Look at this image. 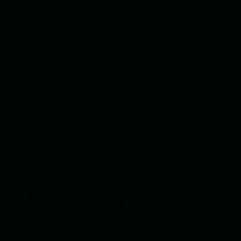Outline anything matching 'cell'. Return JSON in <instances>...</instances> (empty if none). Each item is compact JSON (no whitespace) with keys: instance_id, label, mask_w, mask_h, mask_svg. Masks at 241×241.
Wrapping results in <instances>:
<instances>
[{"instance_id":"cell-1","label":"cell","mask_w":241,"mask_h":241,"mask_svg":"<svg viewBox=\"0 0 241 241\" xmlns=\"http://www.w3.org/2000/svg\"><path fill=\"white\" fill-rule=\"evenodd\" d=\"M135 154H137V148H135L134 145H127V147H124V150H123V155H124L125 161H127V159L134 161Z\"/></svg>"},{"instance_id":"cell-2","label":"cell","mask_w":241,"mask_h":241,"mask_svg":"<svg viewBox=\"0 0 241 241\" xmlns=\"http://www.w3.org/2000/svg\"><path fill=\"white\" fill-rule=\"evenodd\" d=\"M103 16H104V13L99 9L89 10V17H90V20H93V21H102V20H103Z\"/></svg>"},{"instance_id":"cell-3","label":"cell","mask_w":241,"mask_h":241,"mask_svg":"<svg viewBox=\"0 0 241 241\" xmlns=\"http://www.w3.org/2000/svg\"><path fill=\"white\" fill-rule=\"evenodd\" d=\"M68 96H69V90L68 89H56V90L54 92V97L56 99V100H65V99H68Z\"/></svg>"},{"instance_id":"cell-4","label":"cell","mask_w":241,"mask_h":241,"mask_svg":"<svg viewBox=\"0 0 241 241\" xmlns=\"http://www.w3.org/2000/svg\"><path fill=\"white\" fill-rule=\"evenodd\" d=\"M211 172H213V178L216 180H221L227 176V169L224 168H214Z\"/></svg>"},{"instance_id":"cell-5","label":"cell","mask_w":241,"mask_h":241,"mask_svg":"<svg viewBox=\"0 0 241 241\" xmlns=\"http://www.w3.org/2000/svg\"><path fill=\"white\" fill-rule=\"evenodd\" d=\"M11 73H13L11 66H9V65H2L0 66V76L3 78V79H9L11 76Z\"/></svg>"},{"instance_id":"cell-6","label":"cell","mask_w":241,"mask_h":241,"mask_svg":"<svg viewBox=\"0 0 241 241\" xmlns=\"http://www.w3.org/2000/svg\"><path fill=\"white\" fill-rule=\"evenodd\" d=\"M134 106H135V100H133V99H125V100H123V109H124L127 113L134 111Z\"/></svg>"},{"instance_id":"cell-7","label":"cell","mask_w":241,"mask_h":241,"mask_svg":"<svg viewBox=\"0 0 241 241\" xmlns=\"http://www.w3.org/2000/svg\"><path fill=\"white\" fill-rule=\"evenodd\" d=\"M180 107H182V103H180V100H178V99L171 100V102H169V104H168V110L171 111V113H175V111L180 110Z\"/></svg>"},{"instance_id":"cell-8","label":"cell","mask_w":241,"mask_h":241,"mask_svg":"<svg viewBox=\"0 0 241 241\" xmlns=\"http://www.w3.org/2000/svg\"><path fill=\"white\" fill-rule=\"evenodd\" d=\"M180 130H182V124L180 123H178V121H174V123H171L169 124V128H168V131H169V134H178V133H180Z\"/></svg>"},{"instance_id":"cell-9","label":"cell","mask_w":241,"mask_h":241,"mask_svg":"<svg viewBox=\"0 0 241 241\" xmlns=\"http://www.w3.org/2000/svg\"><path fill=\"white\" fill-rule=\"evenodd\" d=\"M110 27L114 33H120V31L124 30V23L120 21V20H116V21H111L110 23Z\"/></svg>"},{"instance_id":"cell-10","label":"cell","mask_w":241,"mask_h":241,"mask_svg":"<svg viewBox=\"0 0 241 241\" xmlns=\"http://www.w3.org/2000/svg\"><path fill=\"white\" fill-rule=\"evenodd\" d=\"M213 221H214V224H223V223H226L227 221V217H226V214L224 213H214V216H213Z\"/></svg>"},{"instance_id":"cell-11","label":"cell","mask_w":241,"mask_h":241,"mask_svg":"<svg viewBox=\"0 0 241 241\" xmlns=\"http://www.w3.org/2000/svg\"><path fill=\"white\" fill-rule=\"evenodd\" d=\"M209 3L213 4V7H211V10H217V9H223L224 6H226V0H209Z\"/></svg>"},{"instance_id":"cell-12","label":"cell","mask_w":241,"mask_h":241,"mask_svg":"<svg viewBox=\"0 0 241 241\" xmlns=\"http://www.w3.org/2000/svg\"><path fill=\"white\" fill-rule=\"evenodd\" d=\"M33 54L35 55V56H41V55H44L45 54V44L33 47Z\"/></svg>"},{"instance_id":"cell-13","label":"cell","mask_w":241,"mask_h":241,"mask_svg":"<svg viewBox=\"0 0 241 241\" xmlns=\"http://www.w3.org/2000/svg\"><path fill=\"white\" fill-rule=\"evenodd\" d=\"M90 138H102V133L99 131L97 125H93L90 130Z\"/></svg>"},{"instance_id":"cell-14","label":"cell","mask_w":241,"mask_h":241,"mask_svg":"<svg viewBox=\"0 0 241 241\" xmlns=\"http://www.w3.org/2000/svg\"><path fill=\"white\" fill-rule=\"evenodd\" d=\"M226 75H227L226 66H219L217 68V76L219 78H226Z\"/></svg>"},{"instance_id":"cell-15","label":"cell","mask_w":241,"mask_h":241,"mask_svg":"<svg viewBox=\"0 0 241 241\" xmlns=\"http://www.w3.org/2000/svg\"><path fill=\"white\" fill-rule=\"evenodd\" d=\"M214 89H200V90H197V93L200 96H203V95H213L214 93Z\"/></svg>"},{"instance_id":"cell-16","label":"cell","mask_w":241,"mask_h":241,"mask_svg":"<svg viewBox=\"0 0 241 241\" xmlns=\"http://www.w3.org/2000/svg\"><path fill=\"white\" fill-rule=\"evenodd\" d=\"M33 241H47V240H45V237H44L41 233H38L37 235H34V237H33Z\"/></svg>"},{"instance_id":"cell-17","label":"cell","mask_w":241,"mask_h":241,"mask_svg":"<svg viewBox=\"0 0 241 241\" xmlns=\"http://www.w3.org/2000/svg\"><path fill=\"white\" fill-rule=\"evenodd\" d=\"M224 109H226V113H230V111H231V102H230L229 99L224 102Z\"/></svg>"},{"instance_id":"cell-18","label":"cell","mask_w":241,"mask_h":241,"mask_svg":"<svg viewBox=\"0 0 241 241\" xmlns=\"http://www.w3.org/2000/svg\"><path fill=\"white\" fill-rule=\"evenodd\" d=\"M158 100H159V102H166V100H169V93H162V95L158 97Z\"/></svg>"},{"instance_id":"cell-19","label":"cell","mask_w":241,"mask_h":241,"mask_svg":"<svg viewBox=\"0 0 241 241\" xmlns=\"http://www.w3.org/2000/svg\"><path fill=\"white\" fill-rule=\"evenodd\" d=\"M202 158L203 159H214V154L213 152H206L202 155Z\"/></svg>"},{"instance_id":"cell-20","label":"cell","mask_w":241,"mask_h":241,"mask_svg":"<svg viewBox=\"0 0 241 241\" xmlns=\"http://www.w3.org/2000/svg\"><path fill=\"white\" fill-rule=\"evenodd\" d=\"M234 211L237 214L241 211V203H240V202H235V203H234Z\"/></svg>"},{"instance_id":"cell-21","label":"cell","mask_w":241,"mask_h":241,"mask_svg":"<svg viewBox=\"0 0 241 241\" xmlns=\"http://www.w3.org/2000/svg\"><path fill=\"white\" fill-rule=\"evenodd\" d=\"M111 13H113L111 10H107V11H104V16H103V20H102V21H106L107 18H109L110 16H111Z\"/></svg>"},{"instance_id":"cell-22","label":"cell","mask_w":241,"mask_h":241,"mask_svg":"<svg viewBox=\"0 0 241 241\" xmlns=\"http://www.w3.org/2000/svg\"><path fill=\"white\" fill-rule=\"evenodd\" d=\"M235 189H237L238 192H241V178H238V179L235 180Z\"/></svg>"},{"instance_id":"cell-23","label":"cell","mask_w":241,"mask_h":241,"mask_svg":"<svg viewBox=\"0 0 241 241\" xmlns=\"http://www.w3.org/2000/svg\"><path fill=\"white\" fill-rule=\"evenodd\" d=\"M157 241H171V238H169V237H166V235H158Z\"/></svg>"},{"instance_id":"cell-24","label":"cell","mask_w":241,"mask_h":241,"mask_svg":"<svg viewBox=\"0 0 241 241\" xmlns=\"http://www.w3.org/2000/svg\"><path fill=\"white\" fill-rule=\"evenodd\" d=\"M116 78L117 79L121 78V69H120V66H116Z\"/></svg>"},{"instance_id":"cell-25","label":"cell","mask_w":241,"mask_h":241,"mask_svg":"<svg viewBox=\"0 0 241 241\" xmlns=\"http://www.w3.org/2000/svg\"><path fill=\"white\" fill-rule=\"evenodd\" d=\"M147 55H148V56H158V54H157V52H154V51H151L150 48L147 49Z\"/></svg>"},{"instance_id":"cell-26","label":"cell","mask_w":241,"mask_h":241,"mask_svg":"<svg viewBox=\"0 0 241 241\" xmlns=\"http://www.w3.org/2000/svg\"><path fill=\"white\" fill-rule=\"evenodd\" d=\"M133 162H134V161H131V159H127V161L124 162V168H125V169H127V168H130V166L133 165Z\"/></svg>"},{"instance_id":"cell-27","label":"cell","mask_w":241,"mask_h":241,"mask_svg":"<svg viewBox=\"0 0 241 241\" xmlns=\"http://www.w3.org/2000/svg\"><path fill=\"white\" fill-rule=\"evenodd\" d=\"M21 197H23V203H27V190L21 192Z\"/></svg>"},{"instance_id":"cell-28","label":"cell","mask_w":241,"mask_h":241,"mask_svg":"<svg viewBox=\"0 0 241 241\" xmlns=\"http://www.w3.org/2000/svg\"><path fill=\"white\" fill-rule=\"evenodd\" d=\"M90 210H104V206H90Z\"/></svg>"},{"instance_id":"cell-29","label":"cell","mask_w":241,"mask_h":241,"mask_svg":"<svg viewBox=\"0 0 241 241\" xmlns=\"http://www.w3.org/2000/svg\"><path fill=\"white\" fill-rule=\"evenodd\" d=\"M134 111L138 113L140 111V100H135V106H134Z\"/></svg>"},{"instance_id":"cell-30","label":"cell","mask_w":241,"mask_h":241,"mask_svg":"<svg viewBox=\"0 0 241 241\" xmlns=\"http://www.w3.org/2000/svg\"><path fill=\"white\" fill-rule=\"evenodd\" d=\"M68 10H79V6H78V4H69V6H68Z\"/></svg>"},{"instance_id":"cell-31","label":"cell","mask_w":241,"mask_h":241,"mask_svg":"<svg viewBox=\"0 0 241 241\" xmlns=\"http://www.w3.org/2000/svg\"><path fill=\"white\" fill-rule=\"evenodd\" d=\"M197 42L199 44L203 42V33H197Z\"/></svg>"},{"instance_id":"cell-32","label":"cell","mask_w":241,"mask_h":241,"mask_svg":"<svg viewBox=\"0 0 241 241\" xmlns=\"http://www.w3.org/2000/svg\"><path fill=\"white\" fill-rule=\"evenodd\" d=\"M186 9H188V11H190V9H192V0H186Z\"/></svg>"},{"instance_id":"cell-33","label":"cell","mask_w":241,"mask_h":241,"mask_svg":"<svg viewBox=\"0 0 241 241\" xmlns=\"http://www.w3.org/2000/svg\"><path fill=\"white\" fill-rule=\"evenodd\" d=\"M13 48H18V49H23V48H24V47L25 45H21V44H13Z\"/></svg>"},{"instance_id":"cell-34","label":"cell","mask_w":241,"mask_h":241,"mask_svg":"<svg viewBox=\"0 0 241 241\" xmlns=\"http://www.w3.org/2000/svg\"><path fill=\"white\" fill-rule=\"evenodd\" d=\"M165 168H169V157H165Z\"/></svg>"},{"instance_id":"cell-35","label":"cell","mask_w":241,"mask_h":241,"mask_svg":"<svg viewBox=\"0 0 241 241\" xmlns=\"http://www.w3.org/2000/svg\"><path fill=\"white\" fill-rule=\"evenodd\" d=\"M203 116H214V113H213V111H203Z\"/></svg>"},{"instance_id":"cell-36","label":"cell","mask_w":241,"mask_h":241,"mask_svg":"<svg viewBox=\"0 0 241 241\" xmlns=\"http://www.w3.org/2000/svg\"><path fill=\"white\" fill-rule=\"evenodd\" d=\"M180 40L182 41H190L192 40V37H180Z\"/></svg>"},{"instance_id":"cell-37","label":"cell","mask_w":241,"mask_h":241,"mask_svg":"<svg viewBox=\"0 0 241 241\" xmlns=\"http://www.w3.org/2000/svg\"><path fill=\"white\" fill-rule=\"evenodd\" d=\"M33 104H23V109H33Z\"/></svg>"},{"instance_id":"cell-38","label":"cell","mask_w":241,"mask_h":241,"mask_svg":"<svg viewBox=\"0 0 241 241\" xmlns=\"http://www.w3.org/2000/svg\"><path fill=\"white\" fill-rule=\"evenodd\" d=\"M56 186H58V188H66L68 185H66V183H56Z\"/></svg>"},{"instance_id":"cell-39","label":"cell","mask_w":241,"mask_h":241,"mask_svg":"<svg viewBox=\"0 0 241 241\" xmlns=\"http://www.w3.org/2000/svg\"><path fill=\"white\" fill-rule=\"evenodd\" d=\"M180 220H182V221H190V217H180Z\"/></svg>"},{"instance_id":"cell-40","label":"cell","mask_w":241,"mask_h":241,"mask_svg":"<svg viewBox=\"0 0 241 241\" xmlns=\"http://www.w3.org/2000/svg\"><path fill=\"white\" fill-rule=\"evenodd\" d=\"M68 164H69V165H78L79 162H78V161H68Z\"/></svg>"},{"instance_id":"cell-41","label":"cell","mask_w":241,"mask_h":241,"mask_svg":"<svg viewBox=\"0 0 241 241\" xmlns=\"http://www.w3.org/2000/svg\"><path fill=\"white\" fill-rule=\"evenodd\" d=\"M44 161H45V162H51V161H52V158H49V157H47V158H44Z\"/></svg>"},{"instance_id":"cell-42","label":"cell","mask_w":241,"mask_h":241,"mask_svg":"<svg viewBox=\"0 0 241 241\" xmlns=\"http://www.w3.org/2000/svg\"><path fill=\"white\" fill-rule=\"evenodd\" d=\"M37 230H38V231H41V230H42V226H41V224H37Z\"/></svg>"},{"instance_id":"cell-43","label":"cell","mask_w":241,"mask_h":241,"mask_svg":"<svg viewBox=\"0 0 241 241\" xmlns=\"http://www.w3.org/2000/svg\"><path fill=\"white\" fill-rule=\"evenodd\" d=\"M230 138H231V140H237V135H235V134H231V135H230Z\"/></svg>"}]
</instances>
